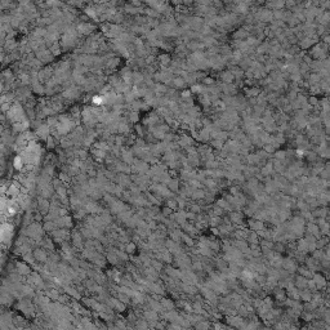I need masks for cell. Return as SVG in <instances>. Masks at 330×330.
I'll list each match as a JSON object with an SVG mask.
<instances>
[{
	"instance_id": "cell-12",
	"label": "cell",
	"mask_w": 330,
	"mask_h": 330,
	"mask_svg": "<svg viewBox=\"0 0 330 330\" xmlns=\"http://www.w3.org/2000/svg\"><path fill=\"white\" fill-rule=\"evenodd\" d=\"M168 205H169V208H170V209H174V208L177 207V203H176V201H172V200H170V201H168Z\"/></svg>"
},
{
	"instance_id": "cell-11",
	"label": "cell",
	"mask_w": 330,
	"mask_h": 330,
	"mask_svg": "<svg viewBox=\"0 0 330 330\" xmlns=\"http://www.w3.org/2000/svg\"><path fill=\"white\" fill-rule=\"evenodd\" d=\"M169 187H170V190H177L178 188V182L176 180V182H174V180H172V182H169Z\"/></svg>"
},
{
	"instance_id": "cell-4",
	"label": "cell",
	"mask_w": 330,
	"mask_h": 330,
	"mask_svg": "<svg viewBox=\"0 0 330 330\" xmlns=\"http://www.w3.org/2000/svg\"><path fill=\"white\" fill-rule=\"evenodd\" d=\"M39 204H40V211L43 214H45L47 211L49 210V203L47 200H44V199H41V200L39 201Z\"/></svg>"
},
{
	"instance_id": "cell-1",
	"label": "cell",
	"mask_w": 330,
	"mask_h": 330,
	"mask_svg": "<svg viewBox=\"0 0 330 330\" xmlns=\"http://www.w3.org/2000/svg\"><path fill=\"white\" fill-rule=\"evenodd\" d=\"M23 165H25V160H23V157L21 156V155L16 156L14 160H13V166H14V169H16V170H23V168H25Z\"/></svg>"
},
{
	"instance_id": "cell-10",
	"label": "cell",
	"mask_w": 330,
	"mask_h": 330,
	"mask_svg": "<svg viewBox=\"0 0 330 330\" xmlns=\"http://www.w3.org/2000/svg\"><path fill=\"white\" fill-rule=\"evenodd\" d=\"M160 61H161V63H163V65H166L168 62H169V57H168V55H161Z\"/></svg>"
},
{
	"instance_id": "cell-14",
	"label": "cell",
	"mask_w": 330,
	"mask_h": 330,
	"mask_svg": "<svg viewBox=\"0 0 330 330\" xmlns=\"http://www.w3.org/2000/svg\"><path fill=\"white\" fill-rule=\"evenodd\" d=\"M169 213H170V209L165 208V209H164V214H169Z\"/></svg>"
},
{
	"instance_id": "cell-5",
	"label": "cell",
	"mask_w": 330,
	"mask_h": 330,
	"mask_svg": "<svg viewBox=\"0 0 330 330\" xmlns=\"http://www.w3.org/2000/svg\"><path fill=\"white\" fill-rule=\"evenodd\" d=\"M55 227H57V225H55V222H47L45 225H44L45 231H54Z\"/></svg>"
},
{
	"instance_id": "cell-8",
	"label": "cell",
	"mask_w": 330,
	"mask_h": 330,
	"mask_svg": "<svg viewBox=\"0 0 330 330\" xmlns=\"http://www.w3.org/2000/svg\"><path fill=\"white\" fill-rule=\"evenodd\" d=\"M116 258H117V255H116V254H108V260H110L111 263H116V262H117V259H116Z\"/></svg>"
},
{
	"instance_id": "cell-13",
	"label": "cell",
	"mask_w": 330,
	"mask_h": 330,
	"mask_svg": "<svg viewBox=\"0 0 330 330\" xmlns=\"http://www.w3.org/2000/svg\"><path fill=\"white\" fill-rule=\"evenodd\" d=\"M150 228H152V229H154V228H156V223H155V222H151V223H150Z\"/></svg>"
},
{
	"instance_id": "cell-3",
	"label": "cell",
	"mask_w": 330,
	"mask_h": 330,
	"mask_svg": "<svg viewBox=\"0 0 330 330\" xmlns=\"http://www.w3.org/2000/svg\"><path fill=\"white\" fill-rule=\"evenodd\" d=\"M34 255H35V258H36V259L40 260V262H45V260H47V254H45L44 252H43V250H40V249H38V250H35Z\"/></svg>"
},
{
	"instance_id": "cell-6",
	"label": "cell",
	"mask_w": 330,
	"mask_h": 330,
	"mask_svg": "<svg viewBox=\"0 0 330 330\" xmlns=\"http://www.w3.org/2000/svg\"><path fill=\"white\" fill-rule=\"evenodd\" d=\"M66 291L68 293V294H71V295H74V297L79 298V294H78V293L75 291V289H72V288H66Z\"/></svg>"
},
{
	"instance_id": "cell-2",
	"label": "cell",
	"mask_w": 330,
	"mask_h": 330,
	"mask_svg": "<svg viewBox=\"0 0 330 330\" xmlns=\"http://www.w3.org/2000/svg\"><path fill=\"white\" fill-rule=\"evenodd\" d=\"M17 271L21 273V275H28L31 272L28 267L25 264V263H17Z\"/></svg>"
},
{
	"instance_id": "cell-9",
	"label": "cell",
	"mask_w": 330,
	"mask_h": 330,
	"mask_svg": "<svg viewBox=\"0 0 330 330\" xmlns=\"http://www.w3.org/2000/svg\"><path fill=\"white\" fill-rule=\"evenodd\" d=\"M47 141H48V148H53L54 147V141H53V138L51 135L47 138Z\"/></svg>"
},
{
	"instance_id": "cell-15",
	"label": "cell",
	"mask_w": 330,
	"mask_h": 330,
	"mask_svg": "<svg viewBox=\"0 0 330 330\" xmlns=\"http://www.w3.org/2000/svg\"><path fill=\"white\" fill-rule=\"evenodd\" d=\"M139 326H142V328H146L147 325H146V322H141V324H139Z\"/></svg>"
},
{
	"instance_id": "cell-7",
	"label": "cell",
	"mask_w": 330,
	"mask_h": 330,
	"mask_svg": "<svg viewBox=\"0 0 330 330\" xmlns=\"http://www.w3.org/2000/svg\"><path fill=\"white\" fill-rule=\"evenodd\" d=\"M134 250H135V245H134V244H132V242H130V244L127 245V253H133Z\"/></svg>"
}]
</instances>
